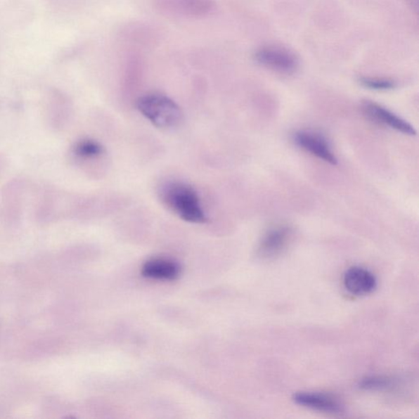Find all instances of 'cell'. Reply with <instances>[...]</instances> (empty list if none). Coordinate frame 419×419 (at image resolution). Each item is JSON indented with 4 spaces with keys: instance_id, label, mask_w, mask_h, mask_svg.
Listing matches in <instances>:
<instances>
[{
    "instance_id": "obj_1",
    "label": "cell",
    "mask_w": 419,
    "mask_h": 419,
    "mask_svg": "<svg viewBox=\"0 0 419 419\" xmlns=\"http://www.w3.org/2000/svg\"><path fill=\"white\" fill-rule=\"evenodd\" d=\"M159 195L163 205L183 221L193 224L207 221L200 198L195 189L188 183L179 181L165 183Z\"/></svg>"
},
{
    "instance_id": "obj_2",
    "label": "cell",
    "mask_w": 419,
    "mask_h": 419,
    "mask_svg": "<svg viewBox=\"0 0 419 419\" xmlns=\"http://www.w3.org/2000/svg\"><path fill=\"white\" fill-rule=\"evenodd\" d=\"M137 108L153 126L161 129L173 128L182 121L183 113L179 105L163 94H147L138 99Z\"/></svg>"
},
{
    "instance_id": "obj_3",
    "label": "cell",
    "mask_w": 419,
    "mask_h": 419,
    "mask_svg": "<svg viewBox=\"0 0 419 419\" xmlns=\"http://www.w3.org/2000/svg\"><path fill=\"white\" fill-rule=\"evenodd\" d=\"M254 59L261 66L284 75L296 72L299 67V60L295 54L288 49L277 46L259 49L254 54Z\"/></svg>"
},
{
    "instance_id": "obj_4",
    "label": "cell",
    "mask_w": 419,
    "mask_h": 419,
    "mask_svg": "<svg viewBox=\"0 0 419 419\" xmlns=\"http://www.w3.org/2000/svg\"><path fill=\"white\" fill-rule=\"evenodd\" d=\"M293 141L299 148L314 157L331 165H337V159L332 152L327 138L322 134L302 129L293 134Z\"/></svg>"
},
{
    "instance_id": "obj_5",
    "label": "cell",
    "mask_w": 419,
    "mask_h": 419,
    "mask_svg": "<svg viewBox=\"0 0 419 419\" xmlns=\"http://www.w3.org/2000/svg\"><path fill=\"white\" fill-rule=\"evenodd\" d=\"M361 109L363 114L374 122L395 129L406 136H416L415 129L410 123L381 105L372 101H365L361 105Z\"/></svg>"
},
{
    "instance_id": "obj_6",
    "label": "cell",
    "mask_w": 419,
    "mask_h": 419,
    "mask_svg": "<svg viewBox=\"0 0 419 419\" xmlns=\"http://www.w3.org/2000/svg\"><path fill=\"white\" fill-rule=\"evenodd\" d=\"M292 236V229L288 226L283 224L269 229L259 245V256L269 259L279 255L287 247Z\"/></svg>"
},
{
    "instance_id": "obj_7",
    "label": "cell",
    "mask_w": 419,
    "mask_h": 419,
    "mask_svg": "<svg viewBox=\"0 0 419 419\" xmlns=\"http://www.w3.org/2000/svg\"><path fill=\"white\" fill-rule=\"evenodd\" d=\"M343 283L347 290L355 296L368 295L377 288L375 276L368 269L357 266L347 269Z\"/></svg>"
},
{
    "instance_id": "obj_8",
    "label": "cell",
    "mask_w": 419,
    "mask_h": 419,
    "mask_svg": "<svg viewBox=\"0 0 419 419\" xmlns=\"http://www.w3.org/2000/svg\"><path fill=\"white\" fill-rule=\"evenodd\" d=\"M292 399L297 405L312 410L330 413H341L343 411V406L340 403L324 394L298 392Z\"/></svg>"
},
{
    "instance_id": "obj_9",
    "label": "cell",
    "mask_w": 419,
    "mask_h": 419,
    "mask_svg": "<svg viewBox=\"0 0 419 419\" xmlns=\"http://www.w3.org/2000/svg\"><path fill=\"white\" fill-rule=\"evenodd\" d=\"M143 277L157 281H176L181 274V267L176 262L167 259H153L143 264Z\"/></svg>"
},
{
    "instance_id": "obj_10",
    "label": "cell",
    "mask_w": 419,
    "mask_h": 419,
    "mask_svg": "<svg viewBox=\"0 0 419 419\" xmlns=\"http://www.w3.org/2000/svg\"><path fill=\"white\" fill-rule=\"evenodd\" d=\"M74 152L77 156L83 158H94L101 155L103 148L101 143L86 139V141L79 142L75 146Z\"/></svg>"
},
{
    "instance_id": "obj_11",
    "label": "cell",
    "mask_w": 419,
    "mask_h": 419,
    "mask_svg": "<svg viewBox=\"0 0 419 419\" xmlns=\"http://www.w3.org/2000/svg\"><path fill=\"white\" fill-rule=\"evenodd\" d=\"M363 87L373 91H391L397 86L396 82L385 78L363 77L360 79Z\"/></svg>"
},
{
    "instance_id": "obj_12",
    "label": "cell",
    "mask_w": 419,
    "mask_h": 419,
    "mask_svg": "<svg viewBox=\"0 0 419 419\" xmlns=\"http://www.w3.org/2000/svg\"><path fill=\"white\" fill-rule=\"evenodd\" d=\"M392 380L385 377H368L362 379L359 384L361 389L365 390H381L392 386Z\"/></svg>"
}]
</instances>
